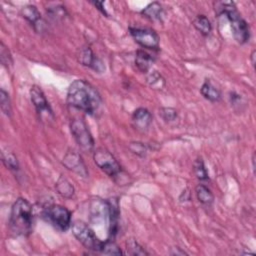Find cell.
<instances>
[{"mask_svg":"<svg viewBox=\"0 0 256 256\" xmlns=\"http://www.w3.org/2000/svg\"><path fill=\"white\" fill-rule=\"evenodd\" d=\"M67 102L70 106L93 115L101 107L102 100L98 91L83 79L73 81L67 91Z\"/></svg>","mask_w":256,"mask_h":256,"instance_id":"6da1fadb","label":"cell"},{"mask_svg":"<svg viewBox=\"0 0 256 256\" xmlns=\"http://www.w3.org/2000/svg\"><path fill=\"white\" fill-rule=\"evenodd\" d=\"M93 4L97 7V9L99 10V11H101L103 14H105V15H107V13H106V10L103 8V2H93Z\"/></svg>","mask_w":256,"mask_h":256,"instance_id":"f1b7e54d","label":"cell"},{"mask_svg":"<svg viewBox=\"0 0 256 256\" xmlns=\"http://www.w3.org/2000/svg\"><path fill=\"white\" fill-rule=\"evenodd\" d=\"M0 54H1V62H2L3 65L8 66L9 64L12 63L10 53H9V51L6 49V47L4 46L3 43H1V52H0Z\"/></svg>","mask_w":256,"mask_h":256,"instance_id":"83f0119b","label":"cell"},{"mask_svg":"<svg viewBox=\"0 0 256 256\" xmlns=\"http://www.w3.org/2000/svg\"><path fill=\"white\" fill-rule=\"evenodd\" d=\"M130 150L133 152V153H136L138 155H141V156H144L145 155V152H146V147L143 143H139V142H133V143H130V146H129Z\"/></svg>","mask_w":256,"mask_h":256,"instance_id":"4316f807","label":"cell"},{"mask_svg":"<svg viewBox=\"0 0 256 256\" xmlns=\"http://www.w3.org/2000/svg\"><path fill=\"white\" fill-rule=\"evenodd\" d=\"M250 58H251V63H252V65H253V67H254V66H255V50L252 51Z\"/></svg>","mask_w":256,"mask_h":256,"instance_id":"f546056e","label":"cell"},{"mask_svg":"<svg viewBox=\"0 0 256 256\" xmlns=\"http://www.w3.org/2000/svg\"><path fill=\"white\" fill-rule=\"evenodd\" d=\"M147 83L151 88L157 90H161L165 86L164 78L157 71H153L147 76Z\"/></svg>","mask_w":256,"mask_h":256,"instance_id":"ffe728a7","label":"cell"},{"mask_svg":"<svg viewBox=\"0 0 256 256\" xmlns=\"http://www.w3.org/2000/svg\"><path fill=\"white\" fill-rule=\"evenodd\" d=\"M30 98L40 117H43L44 115L48 117L49 116L53 117L52 110L48 104V101L43 91H42L38 86H36V85H34V86H32L30 89Z\"/></svg>","mask_w":256,"mask_h":256,"instance_id":"9c48e42d","label":"cell"},{"mask_svg":"<svg viewBox=\"0 0 256 256\" xmlns=\"http://www.w3.org/2000/svg\"><path fill=\"white\" fill-rule=\"evenodd\" d=\"M93 159L95 164L110 178L114 180L120 179L121 181L123 173L121 166L109 151L104 148H98L93 154Z\"/></svg>","mask_w":256,"mask_h":256,"instance_id":"5b68a950","label":"cell"},{"mask_svg":"<svg viewBox=\"0 0 256 256\" xmlns=\"http://www.w3.org/2000/svg\"><path fill=\"white\" fill-rule=\"evenodd\" d=\"M196 195L199 202L207 206H210L214 200V196H213L211 190L203 184H199L196 187Z\"/></svg>","mask_w":256,"mask_h":256,"instance_id":"e0dca14e","label":"cell"},{"mask_svg":"<svg viewBox=\"0 0 256 256\" xmlns=\"http://www.w3.org/2000/svg\"><path fill=\"white\" fill-rule=\"evenodd\" d=\"M215 10L219 15H226L231 24L234 39L240 44H244L250 38V30L247 22L241 17L233 2L217 3Z\"/></svg>","mask_w":256,"mask_h":256,"instance_id":"3957f363","label":"cell"},{"mask_svg":"<svg viewBox=\"0 0 256 256\" xmlns=\"http://www.w3.org/2000/svg\"><path fill=\"white\" fill-rule=\"evenodd\" d=\"M100 252L105 255H121L122 254L121 249L113 240H107V241L103 242Z\"/></svg>","mask_w":256,"mask_h":256,"instance_id":"603a6c76","label":"cell"},{"mask_svg":"<svg viewBox=\"0 0 256 256\" xmlns=\"http://www.w3.org/2000/svg\"><path fill=\"white\" fill-rule=\"evenodd\" d=\"M71 133L84 152H90L94 148V140L88 129L87 124L83 119H73L70 124Z\"/></svg>","mask_w":256,"mask_h":256,"instance_id":"52a82bcc","label":"cell"},{"mask_svg":"<svg viewBox=\"0 0 256 256\" xmlns=\"http://www.w3.org/2000/svg\"><path fill=\"white\" fill-rule=\"evenodd\" d=\"M56 189L57 192L65 197V198H71L74 194V188L72 184L64 177H60L56 183Z\"/></svg>","mask_w":256,"mask_h":256,"instance_id":"d6986e66","label":"cell"},{"mask_svg":"<svg viewBox=\"0 0 256 256\" xmlns=\"http://www.w3.org/2000/svg\"><path fill=\"white\" fill-rule=\"evenodd\" d=\"M2 162L10 170H18L19 169V164H18L17 158L12 152L3 151L2 152Z\"/></svg>","mask_w":256,"mask_h":256,"instance_id":"cb8c5ba5","label":"cell"},{"mask_svg":"<svg viewBox=\"0 0 256 256\" xmlns=\"http://www.w3.org/2000/svg\"><path fill=\"white\" fill-rule=\"evenodd\" d=\"M72 233L77 240L89 250L99 251L102 248L103 242L100 241L95 235L94 231L82 221H74L71 225Z\"/></svg>","mask_w":256,"mask_h":256,"instance_id":"8992f818","label":"cell"},{"mask_svg":"<svg viewBox=\"0 0 256 256\" xmlns=\"http://www.w3.org/2000/svg\"><path fill=\"white\" fill-rule=\"evenodd\" d=\"M141 14L151 21L160 20L163 15V8L159 2H152L141 10Z\"/></svg>","mask_w":256,"mask_h":256,"instance_id":"2e32d148","label":"cell"},{"mask_svg":"<svg viewBox=\"0 0 256 256\" xmlns=\"http://www.w3.org/2000/svg\"><path fill=\"white\" fill-rule=\"evenodd\" d=\"M200 92L205 99L211 102H218L221 99V92L208 79L203 83Z\"/></svg>","mask_w":256,"mask_h":256,"instance_id":"5bb4252c","label":"cell"},{"mask_svg":"<svg viewBox=\"0 0 256 256\" xmlns=\"http://www.w3.org/2000/svg\"><path fill=\"white\" fill-rule=\"evenodd\" d=\"M130 34L133 39L136 41L141 47L157 50L159 48V36L158 34L149 28H138V27H130Z\"/></svg>","mask_w":256,"mask_h":256,"instance_id":"ba28073f","label":"cell"},{"mask_svg":"<svg viewBox=\"0 0 256 256\" xmlns=\"http://www.w3.org/2000/svg\"><path fill=\"white\" fill-rule=\"evenodd\" d=\"M153 62H154V58L152 57L151 54L141 49L137 50L136 56H135V65L141 72L147 73L151 65L153 64Z\"/></svg>","mask_w":256,"mask_h":256,"instance_id":"9a60e30c","label":"cell"},{"mask_svg":"<svg viewBox=\"0 0 256 256\" xmlns=\"http://www.w3.org/2000/svg\"><path fill=\"white\" fill-rule=\"evenodd\" d=\"M10 231L16 236H29L33 231L34 217L31 204L24 198H18L11 208L9 218Z\"/></svg>","mask_w":256,"mask_h":256,"instance_id":"7a4b0ae2","label":"cell"},{"mask_svg":"<svg viewBox=\"0 0 256 256\" xmlns=\"http://www.w3.org/2000/svg\"><path fill=\"white\" fill-rule=\"evenodd\" d=\"M132 122L136 129L144 131L152 123V115L146 108H138L132 115Z\"/></svg>","mask_w":256,"mask_h":256,"instance_id":"7c38bea8","label":"cell"},{"mask_svg":"<svg viewBox=\"0 0 256 256\" xmlns=\"http://www.w3.org/2000/svg\"><path fill=\"white\" fill-rule=\"evenodd\" d=\"M176 250H177V251H175V252H173V253H172L173 255H175V254H176V255H178V254H180V255H184V254H186L184 251H181V250H180V248H178V247H176Z\"/></svg>","mask_w":256,"mask_h":256,"instance_id":"4dcf8cb0","label":"cell"},{"mask_svg":"<svg viewBox=\"0 0 256 256\" xmlns=\"http://www.w3.org/2000/svg\"><path fill=\"white\" fill-rule=\"evenodd\" d=\"M0 106H1V110L5 115H7L8 117L11 116L12 109L9 94L4 89L0 90Z\"/></svg>","mask_w":256,"mask_h":256,"instance_id":"7402d4cb","label":"cell"},{"mask_svg":"<svg viewBox=\"0 0 256 256\" xmlns=\"http://www.w3.org/2000/svg\"><path fill=\"white\" fill-rule=\"evenodd\" d=\"M42 218L59 231H66L71 226V213L58 204L46 205L41 212Z\"/></svg>","mask_w":256,"mask_h":256,"instance_id":"277c9868","label":"cell"},{"mask_svg":"<svg viewBox=\"0 0 256 256\" xmlns=\"http://www.w3.org/2000/svg\"><path fill=\"white\" fill-rule=\"evenodd\" d=\"M21 14L31 25H33L36 31H37V27H39L41 30L42 26H43V22H42L40 12L38 11L36 6L34 5L24 6L21 10Z\"/></svg>","mask_w":256,"mask_h":256,"instance_id":"4fadbf2b","label":"cell"},{"mask_svg":"<svg viewBox=\"0 0 256 256\" xmlns=\"http://www.w3.org/2000/svg\"><path fill=\"white\" fill-rule=\"evenodd\" d=\"M126 249H127V253L129 255H148L149 254L135 239H129L126 242Z\"/></svg>","mask_w":256,"mask_h":256,"instance_id":"44dd1931","label":"cell"},{"mask_svg":"<svg viewBox=\"0 0 256 256\" xmlns=\"http://www.w3.org/2000/svg\"><path fill=\"white\" fill-rule=\"evenodd\" d=\"M193 25L196 28V30L204 36L209 35L212 29L211 23L205 15H197L193 20Z\"/></svg>","mask_w":256,"mask_h":256,"instance_id":"ac0fdd59","label":"cell"},{"mask_svg":"<svg viewBox=\"0 0 256 256\" xmlns=\"http://www.w3.org/2000/svg\"><path fill=\"white\" fill-rule=\"evenodd\" d=\"M63 165L71 170V171L83 176V177H87L88 172L86 166H85L81 156L76 152V151H69L65 154L64 158H63Z\"/></svg>","mask_w":256,"mask_h":256,"instance_id":"30bf717a","label":"cell"},{"mask_svg":"<svg viewBox=\"0 0 256 256\" xmlns=\"http://www.w3.org/2000/svg\"><path fill=\"white\" fill-rule=\"evenodd\" d=\"M78 61L84 65L93 68L94 70L101 72L104 70V65L100 59H98L89 47H82L77 54Z\"/></svg>","mask_w":256,"mask_h":256,"instance_id":"8fae6325","label":"cell"},{"mask_svg":"<svg viewBox=\"0 0 256 256\" xmlns=\"http://www.w3.org/2000/svg\"><path fill=\"white\" fill-rule=\"evenodd\" d=\"M159 113L165 121H174L177 118V111L171 107H162Z\"/></svg>","mask_w":256,"mask_h":256,"instance_id":"484cf974","label":"cell"},{"mask_svg":"<svg viewBox=\"0 0 256 256\" xmlns=\"http://www.w3.org/2000/svg\"><path fill=\"white\" fill-rule=\"evenodd\" d=\"M194 173L199 180L201 181L208 180V173L204 166V162L201 158L196 159V161L194 162Z\"/></svg>","mask_w":256,"mask_h":256,"instance_id":"d4e9b609","label":"cell"}]
</instances>
